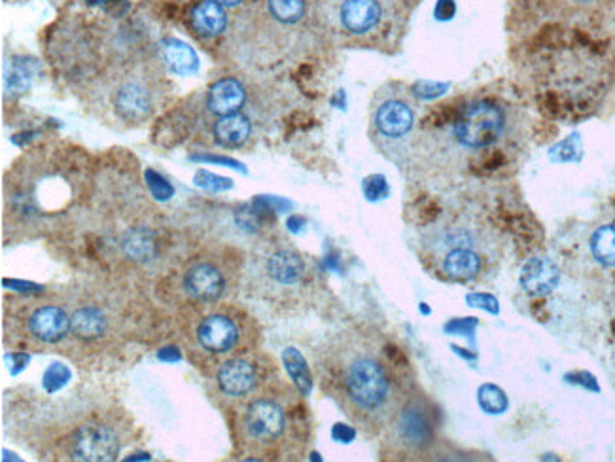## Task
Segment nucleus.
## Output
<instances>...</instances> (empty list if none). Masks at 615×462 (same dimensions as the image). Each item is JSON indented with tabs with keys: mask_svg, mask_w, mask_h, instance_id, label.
<instances>
[{
	"mask_svg": "<svg viewBox=\"0 0 615 462\" xmlns=\"http://www.w3.org/2000/svg\"><path fill=\"white\" fill-rule=\"evenodd\" d=\"M392 349L375 334L347 330L330 339L318 356L322 389L366 432L385 430L407 396L396 379Z\"/></svg>",
	"mask_w": 615,
	"mask_h": 462,
	"instance_id": "obj_1",
	"label": "nucleus"
},
{
	"mask_svg": "<svg viewBox=\"0 0 615 462\" xmlns=\"http://www.w3.org/2000/svg\"><path fill=\"white\" fill-rule=\"evenodd\" d=\"M422 252L443 279L483 283L500 264L498 235L472 214H457L438 222L422 237Z\"/></svg>",
	"mask_w": 615,
	"mask_h": 462,
	"instance_id": "obj_2",
	"label": "nucleus"
},
{
	"mask_svg": "<svg viewBox=\"0 0 615 462\" xmlns=\"http://www.w3.org/2000/svg\"><path fill=\"white\" fill-rule=\"evenodd\" d=\"M290 428L288 409L281 398L256 394L241 408L239 434L248 447L258 453H271L282 444Z\"/></svg>",
	"mask_w": 615,
	"mask_h": 462,
	"instance_id": "obj_3",
	"label": "nucleus"
},
{
	"mask_svg": "<svg viewBox=\"0 0 615 462\" xmlns=\"http://www.w3.org/2000/svg\"><path fill=\"white\" fill-rule=\"evenodd\" d=\"M248 336L246 319H241V313L231 307H212L194 326L195 347L201 355L211 358L228 360L237 356L239 351H245Z\"/></svg>",
	"mask_w": 615,
	"mask_h": 462,
	"instance_id": "obj_4",
	"label": "nucleus"
},
{
	"mask_svg": "<svg viewBox=\"0 0 615 462\" xmlns=\"http://www.w3.org/2000/svg\"><path fill=\"white\" fill-rule=\"evenodd\" d=\"M385 432L396 451L407 455L422 453L434 444L436 438L434 411L421 394H407Z\"/></svg>",
	"mask_w": 615,
	"mask_h": 462,
	"instance_id": "obj_5",
	"label": "nucleus"
},
{
	"mask_svg": "<svg viewBox=\"0 0 615 462\" xmlns=\"http://www.w3.org/2000/svg\"><path fill=\"white\" fill-rule=\"evenodd\" d=\"M123 432L116 419L93 415L74 428L65 440L67 455L74 461H114L122 451Z\"/></svg>",
	"mask_w": 615,
	"mask_h": 462,
	"instance_id": "obj_6",
	"label": "nucleus"
},
{
	"mask_svg": "<svg viewBox=\"0 0 615 462\" xmlns=\"http://www.w3.org/2000/svg\"><path fill=\"white\" fill-rule=\"evenodd\" d=\"M504 133L506 116L489 101H475L462 108L453 122L455 141L468 150H489L504 139Z\"/></svg>",
	"mask_w": 615,
	"mask_h": 462,
	"instance_id": "obj_7",
	"label": "nucleus"
},
{
	"mask_svg": "<svg viewBox=\"0 0 615 462\" xmlns=\"http://www.w3.org/2000/svg\"><path fill=\"white\" fill-rule=\"evenodd\" d=\"M220 394L229 400H248L262 383L260 366L250 356H231L224 360L214 375Z\"/></svg>",
	"mask_w": 615,
	"mask_h": 462,
	"instance_id": "obj_8",
	"label": "nucleus"
},
{
	"mask_svg": "<svg viewBox=\"0 0 615 462\" xmlns=\"http://www.w3.org/2000/svg\"><path fill=\"white\" fill-rule=\"evenodd\" d=\"M27 336L44 345H55L71 336V313L57 303L35 305L27 313Z\"/></svg>",
	"mask_w": 615,
	"mask_h": 462,
	"instance_id": "obj_9",
	"label": "nucleus"
},
{
	"mask_svg": "<svg viewBox=\"0 0 615 462\" xmlns=\"http://www.w3.org/2000/svg\"><path fill=\"white\" fill-rule=\"evenodd\" d=\"M184 288L195 302H218L226 290V277L211 260H195L184 273Z\"/></svg>",
	"mask_w": 615,
	"mask_h": 462,
	"instance_id": "obj_10",
	"label": "nucleus"
},
{
	"mask_svg": "<svg viewBox=\"0 0 615 462\" xmlns=\"http://www.w3.org/2000/svg\"><path fill=\"white\" fill-rule=\"evenodd\" d=\"M265 273L267 277L281 288H296L305 283L309 269L305 258L298 250L282 249L273 250L265 260Z\"/></svg>",
	"mask_w": 615,
	"mask_h": 462,
	"instance_id": "obj_11",
	"label": "nucleus"
},
{
	"mask_svg": "<svg viewBox=\"0 0 615 462\" xmlns=\"http://www.w3.org/2000/svg\"><path fill=\"white\" fill-rule=\"evenodd\" d=\"M379 135L387 139L407 137L415 125V110L400 97H390L379 103L373 116Z\"/></svg>",
	"mask_w": 615,
	"mask_h": 462,
	"instance_id": "obj_12",
	"label": "nucleus"
},
{
	"mask_svg": "<svg viewBox=\"0 0 615 462\" xmlns=\"http://www.w3.org/2000/svg\"><path fill=\"white\" fill-rule=\"evenodd\" d=\"M112 319L105 305L78 303L71 311V334L82 343H97L110 334Z\"/></svg>",
	"mask_w": 615,
	"mask_h": 462,
	"instance_id": "obj_13",
	"label": "nucleus"
},
{
	"mask_svg": "<svg viewBox=\"0 0 615 462\" xmlns=\"http://www.w3.org/2000/svg\"><path fill=\"white\" fill-rule=\"evenodd\" d=\"M561 281V271L547 256H534L521 269V286L530 296H545Z\"/></svg>",
	"mask_w": 615,
	"mask_h": 462,
	"instance_id": "obj_14",
	"label": "nucleus"
},
{
	"mask_svg": "<svg viewBox=\"0 0 615 462\" xmlns=\"http://www.w3.org/2000/svg\"><path fill=\"white\" fill-rule=\"evenodd\" d=\"M114 105H116V112L125 122L139 124L146 118H150L154 110V99L146 86H142L139 82H127L118 89L114 97Z\"/></svg>",
	"mask_w": 615,
	"mask_h": 462,
	"instance_id": "obj_15",
	"label": "nucleus"
},
{
	"mask_svg": "<svg viewBox=\"0 0 615 462\" xmlns=\"http://www.w3.org/2000/svg\"><path fill=\"white\" fill-rule=\"evenodd\" d=\"M339 16L343 27L351 35H366L377 27L381 19V6L377 0H345Z\"/></svg>",
	"mask_w": 615,
	"mask_h": 462,
	"instance_id": "obj_16",
	"label": "nucleus"
},
{
	"mask_svg": "<svg viewBox=\"0 0 615 462\" xmlns=\"http://www.w3.org/2000/svg\"><path fill=\"white\" fill-rule=\"evenodd\" d=\"M246 91L243 84L235 78H222L216 84H212L207 97V105L211 112L218 116H228L239 112L245 105Z\"/></svg>",
	"mask_w": 615,
	"mask_h": 462,
	"instance_id": "obj_17",
	"label": "nucleus"
},
{
	"mask_svg": "<svg viewBox=\"0 0 615 462\" xmlns=\"http://www.w3.org/2000/svg\"><path fill=\"white\" fill-rule=\"evenodd\" d=\"M192 25L195 33L205 38L222 35V31L226 29L224 6L216 0H201L192 12Z\"/></svg>",
	"mask_w": 615,
	"mask_h": 462,
	"instance_id": "obj_18",
	"label": "nucleus"
},
{
	"mask_svg": "<svg viewBox=\"0 0 615 462\" xmlns=\"http://www.w3.org/2000/svg\"><path fill=\"white\" fill-rule=\"evenodd\" d=\"M161 55H163V61L171 69V72L180 74V76L194 74L199 69L197 54L188 44H184L176 38H167V40L161 42Z\"/></svg>",
	"mask_w": 615,
	"mask_h": 462,
	"instance_id": "obj_19",
	"label": "nucleus"
},
{
	"mask_svg": "<svg viewBox=\"0 0 615 462\" xmlns=\"http://www.w3.org/2000/svg\"><path fill=\"white\" fill-rule=\"evenodd\" d=\"M214 137L222 146L237 148L250 137V122L239 112L220 116V120L214 125Z\"/></svg>",
	"mask_w": 615,
	"mask_h": 462,
	"instance_id": "obj_20",
	"label": "nucleus"
},
{
	"mask_svg": "<svg viewBox=\"0 0 615 462\" xmlns=\"http://www.w3.org/2000/svg\"><path fill=\"white\" fill-rule=\"evenodd\" d=\"M123 250L129 258L137 262L152 260L156 256V237L152 231L144 228L127 231V235L123 237Z\"/></svg>",
	"mask_w": 615,
	"mask_h": 462,
	"instance_id": "obj_21",
	"label": "nucleus"
},
{
	"mask_svg": "<svg viewBox=\"0 0 615 462\" xmlns=\"http://www.w3.org/2000/svg\"><path fill=\"white\" fill-rule=\"evenodd\" d=\"M589 247L600 266L615 267V224H606L595 230Z\"/></svg>",
	"mask_w": 615,
	"mask_h": 462,
	"instance_id": "obj_22",
	"label": "nucleus"
},
{
	"mask_svg": "<svg viewBox=\"0 0 615 462\" xmlns=\"http://www.w3.org/2000/svg\"><path fill=\"white\" fill-rule=\"evenodd\" d=\"M282 362H284V368H286L288 375L294 379L299 392L301 394H309L311 389H313V377H311V372H309L303 356L299 355L298 349L288 347L282 353Z\"/></svg>",
	"mask_w": 615,
	"mask_h": 462,
	"instance_id": "obj_23",
	"label": "nucleus"
},
{
	"mask_svg": "<svg viewBox=\"0 0 615 462\" xmlns=\"http://www.w3.org/2000/svg\"><path fill=\"white\" fill-rule=\"evenodd\" d=\"M267 4L271 16L286 25L298 23L305 16V0H267Z\"/></svg>",
	"mask_w": 615,
	"mask_h": 462,
	"instance_id": "obj_24",
	"label": "nucleus"
},
{
	"mask_svg": "<svg viewBox=\"0 0 615 462\" xmlns=\"http://www.w3.org/2000/svg\"><path fill=\"white\" fill-rule=\"evenodd\" d=\"M71 379V370L65 364H52L44 374V389L48 392L59 391Z\"/></svg>",
	"mask_w": 615,
	"mask_h": 462,
	"instance_id": "obj_25",
	"label": "nucleus"
},
{
	"mask_svg": "<svg viewBox=\"0 0 615 462\" xmlns=\"http://www.w3.org/2000/svg\"><path fill=\"white\" fill-rule=\"evenodd\" d=\"M195 184L203 190H209V192H226L229 188H233V182L229 178L218 177V175H212L209 171H197L195 175Z\"/></svg>",
	"mask_w": 615,
	"mask_h": 462,
	"instance_id": "obj_26",
	"label": "nucleus"
},
{
	"mask_svg": "<svg viewBox=\"0 0 615 462\" xmlns=\"http://www.w3.org/2000/svg\"><path fill=\"white\" fill-rule=\"evenodd\" d=\"M146 182H148V188H150V192L154 194V197L158 199V201H167L169 197H173L175 194V190H173V186L165 180V178L158 175L156 171H152V169H148L146 171Z\"/></svg>",
	"mask_w": 615,
	"mask_h": 462,
	"instance_id": "obj_27",
	"label": "nucleus"
},
{
	"mask_svg": "<svg viewBox=\"0 0 615 462\" xmlns=\"http://www.w3.org/2000/svg\"><path fill=\"white\" fill-rule=\"evenodd\" d=\"M479 402H481L483 408L487 409V411H491V413H498V411H504V408H506V398H504V394H502L500 389H496V387H492V385H485V387L481 389Z\"/></svg>",
	"mask_w": 615,
	"mask_h": 462,
	"instance_id": "obj_28",
	"label": "nucleus"
},
{
	"mask_svg": "<svg viewBox=\"0 0 615 462\" xmlns=\"http://www.w3.org/2000/svg\"><path fill=\"white\" fill-rule=\"evenodd\" d=\"M29 82H31V72L27 71L25 65H16L8 76V88L14 89L16 93L29 88Z\"/></svg>",
	"mask_w": 615,
	"mask_h": 462,
	"instance_id": "obj_29",
	"label": "nucleus"
},
{
	"mask_svg": "<svg viewBox=\"0 0 615 462\" xmlns=\"http://www.w3.org/2000/svg\"><path fill=\"white\" fill-rule=\"evenodd\" d=\"M364 194L368 199H381L388 194L387 182L383 177H369L364 180Z\"/></svg>",
	"mask_w": 615,
	"mask_h": 462,
	"instance_id": "obj_30",
	"label": "nucleus"
},
{
	"mask_svg": "<svg viewBox=\"0 0 615 462\" xmlns=\"http://www.w3.org/2000/svg\"><path fill=\"white\" fill-rule=\"evenodd\" d=\"M192 160L205 161V163H220V165H226V167H231V169L245 171V167L239 161L233 160V158H226V156H209V154L203 156V154H199V156H192Z\"/></svg>",
	"mask_w": 615,
	"mask_h": 462,
	"instance_id": "obj_31",
	"label": "nucleus"
},
{
	"mask_svg": "<svg viewBox=\"0 0 615 462\" xmlns=\"http://www.w3.org/2000/svg\"><path fill=\"white\" fill-rule=\"evenodd\" d=\"M91 4H99L101 8H105L106 12H110V14H123L122 10H118V4L120 6H127V0H97V2H91Z\"/></svg>",
	"mask_w": 615,
	"mask_h": 462,
	"instance_id": "obj_32",
	"label": "nucleus"
},
{
	"mask_svg": "<svg viewBox=\"0 0 615 462\" xmlns=\"http://www.w3.org/2000/svg\"><path fill=\"white\" fill-rule=\"evenodd\" d=\"M159 358H161V360H167V362H175V360L180 358V355H178V351H176L175 347H167V349H163V351L159 353Z\"/></svg>",
	"mask_w": 615,
	"mask_h": 462,
	"instance_id": "obj_33",
	"label": "nucleus"
},
{
	"mask_svg": "<svg viewBox=\"0 0 615 462\" xmlns=\"http://www.w3.org/2000/svg\"><path fill=\"white\" fill-rule=\"evenodd\" d=\"M218 4H222V6H237V4H241L243 0H216Z\"/></svg>",
	"mask_w": 615,
	"mask_h": 462,
	"instance_id": "obj_34",
	"label": "nucleus"
}]
</instances>
